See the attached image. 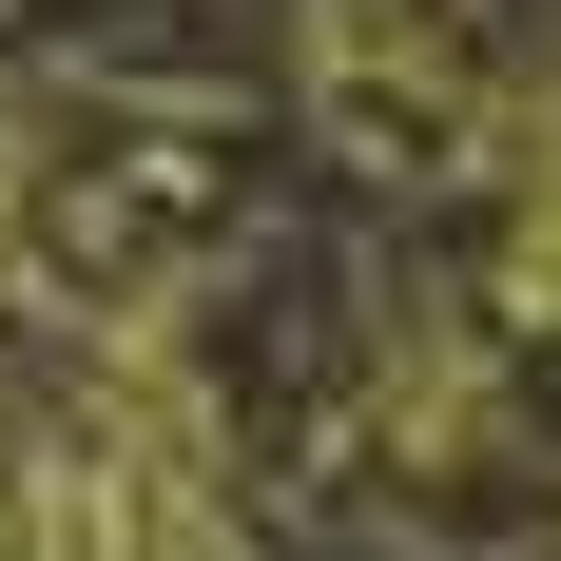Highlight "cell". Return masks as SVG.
Instances as JSON below:
<instances>
[{
  "label": "cell",
  "instance_id": "obj_1",
  "mask_svg": "<svg viewBox=\"0 0 561 561\" xmlns=\"http://www.w3.org/2000/svg\"><path fill=\"white\" fill-rule=\"evenodd\" d=\"M484 174H504V290L561 310V98H523L504 136H484Z\"/></svg>",
  "mask_w": 561,
  "mask_h": 561
}]
</instances>
